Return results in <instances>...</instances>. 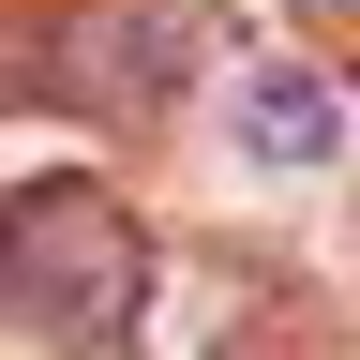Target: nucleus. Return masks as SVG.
I'll use <instances>...</instances> for the list:
<instances>
[{"mask_svg":"<svg viewBox=\"0 0 360 360\" xmlns=\"http://www.w3.org/2000/svg\"><path fill=\"white\" fill-rule=\"evenodd\" d=\"M0 300L30 315L45 345H120L135 300H150V240H135V210L105 180H15L0 195Z\"/></svg>","mask_w":360,"mask_h":360,"instance_id":"1","label":"nucleus"},{"mask_svg":"<svg viewBox=\"0 0 360 360\" xmlns=\"http://www.w3.org/2000/svg\"><path fill=\"white\" fill-rule=\"evenodd\" d=\"M300 15H315V30H360V0H300Z\"/></svg>","mask_w":360,"mask_h":360,"instance_id":"4","label":"nucleus"},{"mask_svg":"<svg viewBox=\"0 0 360 360\" xmlns=\"http://www.w3.org/2000/svg\"><path fill=\"white\" fill-rule=\"evenodd\" d=\"M225 120H240V165H285V180L345 150V90L315 60H255L240 90H225Z\"/></svg>","mask_w":360,"mask_h":360,"instance_id":"3","label":"nucleus"},{"mask_svg":"<svg viewBox=\"0 0 360 360\" xmlns=\"http://www.w3.org/2000/svg\"><path fill=\"white\" fill-rule=\"evenodd\" d=\"M195 60H210V0H90L45 75H60L90 120H165Z\"/></svg>","mask_w":360,"mask_h":360,"instance_id":"2","label":"nucleus"}]
</instances>
